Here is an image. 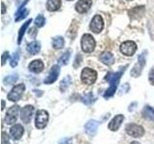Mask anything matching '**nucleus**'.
Masks as SVG:
<instances>
[{
	"instance_id": "21",
	"label": "nucleus",
	"mask_w": 154,
	"mask_h": 144,
	"mask_svg": "<svg viewBox=\"0 0 154 144\" xmlns=\"http://www.w3.org/2000/svg\"><path fill=\"white\" fill-rule=\"evenodd\" d=\"M142 115L144 119L154 121V109L149 107V106H146L142 112Z\"/></svg>"
},
{
	"instance_id": "36",
	"label": "nucleus",
	"mask_w": 154,
	"mask_h": 144,
	"mask_svg": "<svg viewBox=\"0 0 154 144\" xmlns=\"http://www.w3.org/2000/svg\"><path fill=\"white\" fill-rule=\"evenodd\" d=\"M5 12H6V6L4 3H2V14H5Z\"/></svg>"
},
{
	"instance_id": "7",
	"label": "nucleus",
	"mask_w": 154,
	"mask_h": 144,
	"mask_svg": "<svg viewBox=\"0 0 154 144\" xmlns=\"http://www.w3.org/2000/svg\"><path fill=\"white\" fill-rule=\"evenodd\" d=\"M137 50V44L132 40L124 41L122 45H120V52L125 56H133L135 52Z\"/></svg>"
},
{
	"instance_id": "38",
	"label": "nucleus",
	"mask_w": 154,
	"mask_h": 144,
	"mask_svg": "<svg viewBox=\"0 0 154 144\" xmlns=\"http://www.w3.org/2000/svg\"><path fill=\"white\" fill-rule=\"evenodd\" d=\"M130 144H141V143H139V142H137V141H132Z\"/></svg>"
},
{
	"instance_id": "31",
	"label": "nucleus",
	"mask_w": 154,
	"mask_h": 144,
	"mask_svg": "<svg viewBox=\"0 0 154 144\" xmlns=\"http://www.w3.org/2000/svg\"><path fill=\"white\" fill-rule=\"evenodd\" d=\"M45 16H43L42 14H38V16L35 19L36 26H38V27H42L43 25H45Z\"/></svg>"
},
{
	"instance_id": "39",
	"label": "nucleus",
	"mask_w": 154,
	"mask_h": 144,
	"mask_svg": "<svg viewBox=\"0 0 154 144\" xmlns=\"http://www.w3.org/2000/svg\"><path fill=\"white\" fill-rule=\"evenodd\" d=\"M128 1H131V0H128Z\"/></svg>"
},
{
	"instance_id": "6",
	"label": "nucleus",
	"mask_w": 154,
	"mask_h": 144,
	"mask_svg": "<svg viewBox=\"0 0 154 144\" xmlns=\"http://www.w3.org/2000/svg\"><path fill=\"white\" fill-rule=\"evenodd\" d=\"M125 131H126L127 134L133 137H141L144 134V129L141 126V125L135 124V123H130L125 127Z\"/></svg>"
},
{
	"instance_id": "30",
	"label": "nucleus",
	"mask_w": 154,
	"mask_h": 144,
	"mask_svg": "<svg viewBox=\"0 0 154 144\" xmlns=\"http://www.w3.org/2000/svg\"><path fill=\"white\" fill-rule=\"evenodd\" d=\"M18 60H19V52L17 51V52L14 53V55L11 58V62H10L11 66L12 67H16L17 65V64H18Z\"/></svg>"
},
{
	"instance_id": "10",
	"label": "nucleus",
	"mask_w": 154,
	"mask_h": 144,
	"mask_svg": "<svg viewBox=\"0 0 154 144\" xmlns=\"http://www.w3.org/2000/svg\"><path fill=\"white\" fill-rule=\"evenodd\" d=\"M144 65H146V58H144V52H143L139 56L138 62L134 65L133 69L131 70V76L135 77V78H136V77H139L141 75Z\"/></svg>"
},
{
	"instance_id": "33",
	"label": "nucleus",
	"mask_w": 154,
	"mask_h": 144,
	"mask_svg": "<svg viewBox=\"0 0 154 144\" xmlns=\"http://www.w3.org/2000/svg\"><path fill=\"white\" fill-rule=\"evenodd\" d=\"M2 144H10L9 137H8L7 134L5 132L2 133Z\"/></svg>"
},
{
	"instance_id": "11",
	"label": "nucleus",
	"mask_w": 154,
	"mask_h": 144,
	"mask_svg": "<svg viewBox=\"0 0 154 144\" xmlns=\"http://www.w3.org/2000/svg\"><path fill=\"white\" fill-rule=\"evenodd\" d=\"M33 113H34V107L33 106H31V105L25 106V107L21 110V114H20L21 121L25 124L30 123Z\"/></svg>"
},
{
	"instance_id": "16",
	"label": "nucleus",
	"mask_w": 154,
	"mask_h": 144,
	"mask_svg": "<svg viewBox=\"0 0 154 144\" xmlns=\"http://www.w3.org/2000/svg\"><path fill=\"white\" fill-rule=\"evenodd\" d=\"M99 123L96 120H90L85 125V131L86 133L90 134V136H94V134L97 131Z\"/></svg>"
},
{
	"instance_id": "3",
	"label": "nucleus",
	"mask_w": 154,
	"mask_h": 144,
	"mask_svg": "<svg viewBox=\"0 0 154 144\" xmlns=\"http://www.w3.org/2000/svg\"><path fill=\"white\" fill-rule=\"evenodd\" d=\"M81 46H82V50L85 53L93 52L95 47V40L93 38V36L90 35V34H85V35L82 37Z\"/></svg>"
},
{
	"instance_id": "23",
	"label": "nucleus",
	"mask_w": 154,
	"mask_h": 144,
	"mask_svg": "<svg viewBox=\"0 0 154 144\" xmlns=\"http://www.w3.org/2000/svg\"><path fill=\"white\" fill-rule=\"evenodd\" d=\"M41 50V44L38 41H33L27 45V51L31 55H37Z\"/></svg>"
},
{
	"instance_id": "32",
	"label": "nucleus",
	"mask_w": 154,
	"mask_h": 144,
	"mask_svg": "<svg viewBox=\"0 0 154 144\" xmlns=\"http://www.w3.org/2000/svg\"><path fill=\"white\" fill-rule=\"evenodd\" d=\"M148 79H149V82H150V84L152 86H154V67H152L150 72H149L148 74Z\"/></svg>"
},
{
	"instance_id": "12",
	"label": "nucleus",
	"mask_w": 154,
	"mask_h": 144,
	"mask_svg": "<svg viewBox=\"0 0 154 144\" xmlns=\"http://www.w3.org/2000/svg\"><path fill=\"white\" fill-rule=\"evenodd\" d=\"M59 74H60V66L59 65H53L51 67V70L49 72V74H48V76L45 79L43 83L46 84V85L54 83V82L57 81L58 77H59Z\"/></svg>"
},
{
	"instance_id": "19",
	"label": "nucleus",
	"mask_w": 154,
	"mask_h": 144,
	"mask_svg": "<svg viewBox=\"0 0 154 144\" xmlns=\"http://www.w3.org/2000/svg\"><path fill=\"white\" fill-rule=\"evenodd\" d=\"M129 16L133 18V19H138L141 18L143 14H144V7L143 6H140V7H135L132 10L129 11Z\"/></svg>"
},
{
	"instance_id": "4",
	"label": "nucleus",
	"mask_w": 154,
	"mask_h": 144,
	"mask_svg": "<svg viewBox=\"0 0 154 144\" xmlns=\"http://www.w3.org/2000/svg\"><path fill=\"white\" fill-rule=\"evenodd\" d=\"M48 118L49 115L48 112L45 110H40L37 112L36 114V119H35V126L37 129H43L45 128L48 122Z\"/></svg>"
},
{
	"instance_id": "14",
	"label": "nucleus",
	"mask_w": 154,
	"mask_h": 144,
	"mask_svg": "<svg viewBox=\"0 0 154 144\" xmlns=\"http://www.w3.org/2000/svg\"><path fill=\"white\" fill-rule=\"evenodd\" d=\"M91 4H93L91 0H79L75 5V10L80 14H84L89 11Z\"/></svg>"
},
{
	"instance_id": "17",
	"label": "nucleus",
	"mask_w": 154,
	"mask_h": 144,
	"mask_svg": "<svg viewBox=\"0 0 154 144\" xmlns=\"http://www.w3.org/2000/svg\"><path fill=\"white\" fill-rule=\"evenodd\" d=\"M43 62L41 60H35L31 62L28 65V68L30 71L34 72V73H41V72L43 70Z\"/></svg>"
},
{
	"instance_id": "28",
	"label": "nucleus",
	"mask_w": 154,
	"mask_h": 144,
	"mask_svg": "<svg viewBox=\"0 0 154 144\" xmlns=\"http://www.w3.org/2000/svg\"><path fill=\"white\" fill-rule=\"evenodd\" d=\"M18 80V75L17 74H11L7 77H5L4 79V84L5 85H14L16 82Z\"/></svg>"
},
{
	"instance_id": "1",
	"label": "nucleus",
	"mask_w": 154,
	"mask_h": 144,
	"mask_svg": "<svg viewBox=\"0 0 154 144\" xmlns=\"http://www.w3.org/2000/svg\"><path fill=\"white\" fill-rule=\"evenodd\" d=\"M127 67H128V65H125L123 68L119 69L118 72H110V73L106 75L105 80L109 82L110 86H109V88L105 91V93L103 95L105 99L112 97V96L115 94L116 90H117V88H118V85L119 83L120 77L122 76V74L125 72V69H126Z\"/></svg>"
},
{
	"instance_id": "5",
	"label": "nucleus",
	"mask_w": 154,
	"mask_h": 144,
	"mask_svg": "<svg viewBox=\"0 0 154 144\" xmlns=\"http://www.w3.org/2000/svg\"><path fill=\"white\" fill-rule=\"evenodd\" d=\"M24 90H25V85L19 84L14 86L8 94V99L12 102H17V101L20 100Z\"/></svg>"
},
{
	"instance_id": "26",
	"label": "nucleus",
	"mask_w": 154,
	"mask_h": 144,
	"mask_svg": "<svg viewBox=\"0 0 154 144\" xmlns=\"http://www.w3.org/2000/svg\"><path fill=\"white\" fill-rule=\"evenodd\" d=\"M65 45V40L63 37L58 36L56 38H53L52 40V46L55 48V49H61Z\"/></svg>"
},
{
	"instance_id": "20",
	"label": "nucleus",
	"mask_w": 154,
	"mask_h": 144,
	"mask_svg": "<svg viewBox=\"0 0 154 144\" xmlns=\"http://www.w3.org/2000/svg\"><path fill=\"white\" fill-rule=\"evenodd\" d=\"M100 60L104 64L111 65V64H114L115 58H114V55L111 52H103L102 54L100 55Z\"/></svg>"
},
{
	"instance_id": "13",
	"label": "nucleus",
	"mask_w": 154,
	"mask_h": 144,
	"mask_svg": "<svg viewBox=\"0 0 154 144\" xmlns=\"http://www.w3.org/2000/svg\"><path fill=\"white\" fill-rule=\"evenodd\" d=\"M123 120H124V116L122 114L116 115V116L109 122V125H108L109 130L112 132L118 131V130L119 129V127L122 126V123L123 122Z\"/></svg>"
},
{
	"instance_id": "18",
	"label": "nucleus",
	"mask_w": 154,
	"mask_h": 144,
	"mask_svg": "<svg viewBox=\"0 0 154 144\" xmlns=\"http://www.w3.org/2000/svg\"><path fill=\"white\" fill-rule=\"evenodd\" d=\"M28 1H29V0H25V1H24V3L17 10V12L16 14V16H14V20H16V21L21 20V19L25 18L28 16V10L25 8V5H26V3Z\"/></svg>"
},
{
	"instance_id": "8",
	"label": "nucleus",
	"mask_w": 154,
	"mask_h": 144,
	"mask_svg": "<svg viewBox=\"0 0 154 144\" xmlns=\"http://www.w3.org/2000/svg\"><path fill=\"white\" fill-rule=\"evenodd\" d=\"M19 112V107L18 106H13L11 107L6 113V116H5V122L8 125H12L14 123L17 122V115Z\"/></svg>"
},
{
	"instance_id": "25",
	"label": "nucleus",
	"mask_w": 154,
	"mask_h": 144,
	"mask_svg": "<svg viewBox=\"0 0 154 144\" xmlns=\"http://www.w3.org/2000/svg\"><path fill=\"white\" fill-rule=\"evenodd\" d=\"M70 56H71V49H69L66 50L64 54H63L60 58L58 62H59V64H62V65H66L67 64V62H69V59H70Z\"/></svg>"
},
{
	"instance_id": "15",
	"label": "nucleus",
	"mask_w": 154,
	"mask_h": 144,
	"mask_svg": "<svg viewBox=\"0 0 154 144\" xmlns=\"http://www.w3.org/2000/svg\"><path fill=\"white\" fill-rule=\"evenodd\" d=\"M24 134V129L20 124H16L10 129V134L14 139V140H18Z\"/></svg>"
},
{
	"instance_id": "35",
	"label": "nucleus",
	"mask_w": 154,
	"mask_h": 144,
	"mask_svg": "<svg viewBox=\"0 0 154 144\" xmlns=\"http://www.w3.org/2000/svg\"><path fill=\"white\" fill-rule=\"evenodd\" d=\"M59 144H71L70 138H63L62 140L59 141Z\"/></svg>"
},
{
	"instance_id": "24",
	"label": "nucleus",
	"mask_w": 154,
	"mask_h": 144,
	"mask_svg": "<svg viewBox=\"0 0 154 144\" xmlns=\"http://www.w3.org/2000/svg\"><path fill=\"white\" fill-rule=\"evenodd\" d=\"M30 23H32V19H28V20L26 22H24L23 23V25L21 26V28L19 29V31H18V44H20V42L22 40V38H23V36H24V34H25V31H26V29L28 28V26L30 25Z\"/></svg>"
},
{
	"instance_id": "40",
	"label": "nucleus",
	"mask_w": 154,
	"mask_h": 144,
	"mask_svg": "<svg viewBox=\"0 0 154 144\" xmlns=\"http://www.w3.org/2000/svg\"><path fill=\"white\" fill-rule=\"evenodd\" d=\"M69 1H71V0H69Z\"/></svg>"
},
{
	"instance_id": "27",
	"label": "nucleus",
	"mask_w": 154,
	"mask_h": 144,
	"mask_svg": "<svg viewBox=\"0 0 154 144\" xmlns=\"http://www.w3.org/2000/svg\"><path fill=\"white\" fill-rule=\"evenodd\" d=\"M71 84V77L70 76H66V78H64L61 82V85H60V90L62 92H65V91L67 89V88L70 86Z\"/></svg>"
},
{
	"instance_id": "34",
	"label": "nucleus",
	"mask_w": 154,
	"mask_h": 144,
	"mask_svg": "<svg viewBox=\"0 0 154 144\" xmlns=\"http://www.w3.org/2000/svg\"><path fill=\"white\" fill-rule=\"evenodd\" d=\"M8 58H9V52H4L2 55V65L5 64V62H6Z\"/></svg>"
},
{
	"instance_id": "2",
	"label": "nucleus",
	"mask_w": 154,
	"mask_h": 144,
	"mask_svg": "<svg viewBox=\"0 0 154 144\" xmlns=\"http://www.w3.org/2000/svg\"><path fill=\"white\" fill-rule=\"evenodd\" d=\"M96 78H97L96 71L89 67H86L81 72V81L85 85H93L96 81Z\"/></svg>"
},
{
	"instance_id": "29",
	"label": "nucleus",
	"mask_w": 154,
	"mask_h": 144,
	"mask_svg": "<svg viewBox=\"0 0 154 144\" xmlns=\"http://www.w3.org/2000/svg\"><path fill=\"white\" fill-rule=\"evenodd\" d=\"M82 102L87 104V105H90V104H91L93 102H94V94L91 93V92L86 94L85 96H83V97H82Z\"/></svg>"
},
{
	"instance_id": "22",
	"label": "nucleus",
	"mask_w": 154,
	"mask_h": 144,
	"mask_svg": "<svg viewBox=\"0 0 154 144\" xmlns=\"http://www.w3.org/2000/svg\"><path fill=\"white\" fill-rule=\"evenodd\" d=\"M61 5H62L61 0H48L46 3V8L48 11L54 12L61 8Z\"/></svg>"
},
{
	"instance_id": "37",
	"label": "nucleus",
	"mask_w": 154,
	"mask_h": 144,
	"mask_svg": "<svg viewBox=\"0 0 154 144\" xmlns=\"http://www.w3.org/2000/svg\"><path fill=\"white\" fill-rule=\"evenodd\" d=\"M4 108H5V102L2 101V110H4Z\"/></svg>"
},
{
	"instance_id": "9",
	"label": "nucleus",
	"mask_w": 154,
	"mask_h": 144,
	"mask_svg": "<svg viewBox=\"0 0 154 144\" xmlns=\"http://www.w3.org/2000/svg\"><path fill=\"white\" fill-rule=\"evenodd\" d=\"M103 27H104L103 18L101 17V16H99V14H96L91 21V24H90L91 30L95 34H98L103 30Z\"/></svg>"
}]
</instances>
